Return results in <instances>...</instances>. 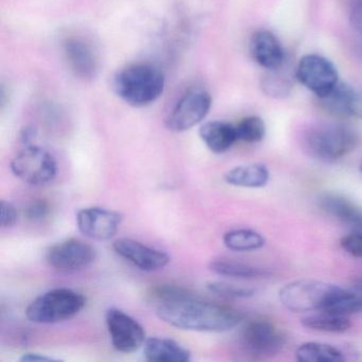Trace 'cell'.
Returning a JSON list of instances; mask_svg holds the SVG:
<instances>
[{"mask_svg":"<svg viewBox=\"0 0 362 362\" xmlns=\"http://www.w3.org/2000/svg\"><path fill=\"white\" fill-rule=\"evenodd\" d=\"M354 291L359 292V293H362V279H358L357 281H355L354 284L353 289Z\"/></svg>","mask_w":362,"mask_h":362,"instance_id":"obj_35","label":"cell"},{"mask_svg":"<svg viewBox=\"0 0 362 362\" xmlns=\"http://www.w3.org/2000/svg\"><path fill=\"white\" fill-rule=\"evenodd\" d=\"M1 214H0V219H1V226L3 228H11L16 226L18 220V211L16 207L8 201H1Z\"/></svg>","mask_w":362,"mask_h":362,"instance_id":"obj_31","label":"cell"},{"mask_svg":"<svg viewBox=\"0 0 362 362\" xmlns=\"http://www.w3.org/2000/svg\"><path fill=\"white\" fill-rule=\"evenodd\" d=\"M349 116L359 118L362 120V90H351V99H349Z\"/></svg>","mask_w":362,"mask_h":362,"instance_id":"obj_32","label":"cell"},{"mask_svg":"<svg viewBox=\"0 0 362 362\" xmlns=\"http://www.w3.org/2000/svg\"><path fill=\"white\" fill-rule=\"evenodd\" d=\"M340 245L349 255L355 258H362V233L353 232L342 237Z\"/></svg>","mask_w":362,"mask_h":362,"instance_id":"obj_29","label":"cell"},{"mask_svg":"<svg viewBox=\"0 0 362 362\" xmlns=\"http://www.w3.org/2000/svg\"><path fill=\"white\" fill-rule=\"evenodd\" d=\"M199 134L206 147L216 154L224 153L238 141L236 128L228 122L220 120L203 124Z\"/></svg>","mask_w":362,"mask_h":362,"instance_id":"obj_18","label":"cell"},{"mask_svg":"<svg viewBox=\"0 0 362 362\" xmlns=\"http://www.w3.org/2000/svg\"><path fill=\"white\" fill-rule=\"evenodd\" d=\"M351 90H353L351 86L339 83L329 96L319 99L320 103L322 107L332 115L347 117L349 116V105Z\"/></svg>","mask_w":362,"mask_h":362,"instance_id":"obj_24","label":"cell"},{"mask_svg":"<svg viewBox=\"0 0 362 362\" xmlns=\"http://www.w3.org/2000/svg\"><path fill=\"white\" fill-rule=\"evenodd\" d=\"M223 243L235 252H251L262 249L266 240L259 233L250 228H237L226 233Z\"/></svg>","mask_w":362,"mask_h":362,"instance_id":"obj_23","label":"cell"},{"mask_svg":"<svg viewBox=\"0 0 362 362\" xmlns=\"http://www.w3.org/2000/svg\"><path fill=\"white\" fill-rule=\"evenodd\" d=\"M22 361H54V358L48 357V356L41 355V354L37 353H28L25 354L22 358Z\"/></svg>","mask_w":362,"mask_h":362,"instance_id":"obj_34","label":"cell"},{"mask_svg":"<svg viewBox=\"0 0 362 362\" xmlns=\"http://www.w3.org/2000/svg\"><path fill=\"white\" fill-rule=\"evenodd\" d=\"M49 213L50 206L45 200L35 201L25 211L27 219L33 222L42 221L49 215Z\"/></svg>","mask_w":362,"mask_h":362,"instance_id":"obj_30","label":"cell"},{"mask_svg":"<svg viewBox=\"0 0 362 362\" xmlns=\"http://www.w3.org/2000/svg\"><path fill=\"white\" fill-rule=\"evenodd\" d=\"M86 298L69 288H56L37 296L26 309L29 321L56 324L73 319L86 307Z\"/></svg>","mask_w":362,"mask_h":362,"instance_id":"obj_5","label":"cell"},{"mask_svg":"<svg viewBox=\"0 0 362 362\" xmlns=\"http://www.w3.org/2000/svg\"><path fill=\"white\" fill-rule=\"evenodd\" d=\"M211 107V95L202 88H192L180 99L165 124L173 132H185L200 124Z\"/></svg>","mask_w":362,"mask_h":362,"instance_id":"obj_8","label":"cell"},{"mask_svg":"<svg viewBox=\"0 0 362 362\" xmlns=\"http://www.w3.org/2000/svg\"><path fill=\"white\" fill-rule=\"evenodd\" d=\"M64 52L71 71L81 79H93L98 73L99 61L93 46L81 37H69Z\"/></svg>","mask_w":362,"mask_h":362,"instance_id":"obj_14","label":"cell"},{"mask_svg":"<svg viewBox=\"0 0 362 362\" xmlns=\"http://www.w3.org/2000/svg\"><path fill=\"white\" fill-rule=\"evenodd\" d=\"M113 249L120 257L145 272L163 270L170 262V256L166 252L149 247L135 239H118L114 243Z\"/></svg>","mask_w":362,"mask_h":362,"instance_id":"obj_13","label":"cell"},{"mask_svg":"<svg viewBox=\"0 0 362 362\" xmlns=\"http://www.w3.org/2000/svg\"><path fill=\"white\" fill-rule=\"evenodd\" d=\"M209 270L221 276L243 279H262L269 275V272L264 269L226 258L211 260L209 262Z\"/></svg>","mask_w":362,"mask_h":362,"instance_id":"obj_20","label":"cell"},{"mask_svg":"<svg viewBox=\"0 0 362 362\" xmlns=\"http://www.w3.org/2000/svg\"><path fill=\"white\" fill-rule=\"evenodd\" d=\"M96 259V250L86 241L69 238L48 249L46 260L54 270L75 272L90 266Z\"/></svg>","mask_w":362,"mask_h":362,"instance_id":"obj_10","label":"cell"},{"mask_svg":"<svg viewBox=\"0 0 362 362\" xmlns=\"http://www.w3.org/2000/svg\"><path fill=\"white\" fill-rule=\"evenodd\" d=\"M105 323L112 345L120 353H134L143 347L147 340L141 324L120 309H107Z\"/></svg>","mask_w":362,"mask_h":362,"instance_id":"obj_9","label":"cell"},{"mask_svg":"<svg viewBox=\"0 0 362 362\" xmlns=\"http://www.w3.org/2000/svg\"><path fill=\"white\" fill-rule=\"evenodd\" d=\"M262 88L269 96L274 97V98H284L290 94L291 84H290L289 80L286 79L283 76L272 74V75L264 78V82H262Z\"/></svg>","mask_w":362,"mask_h":362,"instance_id":"obj_28","label":"cell"},{"mask_svg":"<svg viewBox=\"0 0 362 362\" xmlns=\"http://www.w3.org/2000/svg\"><path fill=\"white\" fill-rule=\"evenodd\" d=\"M296 78L317 99L329 96L339 84L336 66L319 54H307L298 61Z\"/></svg>","mask_w":362,"mask_h":362,"instance_id":"obj_7","label":"cell"},{"mask_svg":"<svg viewBox=\"0 0 362 362\" xmlns=\"http://www.w3.org/2000/svg\"><path fill=\"white\" fill-rule=\"evenodd\" d=\"M116 94L133 107H146L164 92L165 77L151 64H133L116 74L113 80Z\"/></svg>","mask_w":362,"mask_h":362,"instance_id":"obj_3","label":"cell"},{"mask_svg":"<svg viewBox=\"0 0 362 362\" xmlns=\"http://www.w3.org/2000/svg\"><path fill=\"white\" fill-rule=\"evenodd\" d=\"M320 206L353 232L362 233V207L341 194H326L320 199Z\"/></svg>","mask_w":362,"mask_h":362,"instance_id":"obj_16","label":"cell"},{"mask_svg":"<svg viewBox=\"0 0 362 362\" xmlns=\"http://www.w3.org/2000/svg\"><path fill=\"white\" fill-rule=\"evenodd\" d=\"M235 128L238 141L247 144L259 143L266 135V124L258 116L243 118Z\"/></svg>","mask_w":362,"mask_h":362,"instance_id":"obj_25","label":"cell"},{"mask_svg":"<svg viewBox=\"0 0 362 362\" xmlns=\"http://www.w3.org/2000/svg\"><path fill=\"white\" fill-rule=\"evenodd\" d=\"M156 315L173 327L192 332H228L243 320L240 311L203 300L187 289L171 300L158 303Z\"/></svg>","mask_w":362,"mask_h":362,"instance_id":"obj_1","label":"cell"},{"mask_svg":"<svg viewBox=\"0 0 362 362\" xmlns=\"http://www.w3.org/2000/svg\"><path fill=\"white\" fill-rule=\"evenodd\" d=\"M270 171L262 164L243 165L230 169L224 175L228 185L243 188H262L269 183Z\"/></svg>","mask_w":362,"mask_h":362,"instance_id":"obj_19","label":"cell"},{"mask_svg":"<svg viewBox=\"0 0 362 362\" xmlns=\"http://www.w3.org/2000/svg\"><path fill=\"white\" fill-rule=\"evenodd\" d=\"M78 230L94 240H110L115 236L122 222V214L103 207H86L76 216Z\"/></svg>","mask_w":362,"mask_h":362,"instance_id":"obj_12","label":"cell"},{"mask_svg":"<svg viewBox=\"0 0 362 362\" xmlns=\"http://www.w3.org/2000/svg\"><path fill=\"white\" fill-rule=\"evenodd\" d=\"M300 323L309 329L334 334L347 332L351 326V322L346 315H336L327 311H319V313L306 315L302 317Z\"/></svg>","mask_w":362,"mask_h":362,"instance_id":"obj_22","label":"cell"},{"mask_svg":"<svg viewBox=\"0 0 362 362\" xmlns=\"http://www.w3.org/2000/svg\"><path fill=\"white\" fill-rule=\"evenodd\" d=\"M327 313L340 315H349L362 313V293L345 289L344 292L330 305Z\"/></svg>","mask_w":362,"mask_h":362,"instance_id":"obj_26","label":"cell"},{"mask_svg":"<svg viewBox=\"0 0 362 362\" xmlns=\"http://www.w3.org/2000/svg\"><path fill=\"white\" fill-rule=\"evenodd\" d=\"M296 358L300 362H338L345 360L341 349L322 342L303 343L296 349Z\"/></svg>","mask_w":362,"mask_h":362,"instance_id":"obj_21","label":"cell"},{"mask_svg":"<svg viewBox=\"0 0 362 362\" xmlns=\"http://www.w3.org/2000/svg\"><path fill=\"white\" fill-rule=\"evenodd\" d=\"M144 357L151 362H188L192 351L173 339L152 337L143 346Z\"/></svg>","mask_w":362,"mask_h":362,"instance_id":"obj_17","label":"cell"},{"mask_svg":"<svg viewBox=\"0 0 362 362\" xmlns=\"http://www.w3.org/2000/svg\"><path fill=\"white\" fill-rule=\"evenodd\" d=\"M360 173H361V177H362V163H361V164H360Z\"/></svg>","mask_w":362,"mask_h":362,"instance_id":"obj_36","label":"cell"},{"mask_svg":"<svg viewBox=\"0 0 362 362\" xmlns=\"http://www.w3.org/2000/svg\"><path fill=\"white\" fill-rule=\"evenodd\" d=\"M359 141L357 131L349 124L321 122L305 131L303 147L315 160L334 163L353 152Z\"/></svg>","mask_w":362,"mask_h":362,"instance_id":"obj_2","label":"cell"},{"mask_svg":"<svg viewBox=\"0 0 362 362\" xmlns=\"http://www.w3.org/2000/svg\"><path fill=\"white\" fill-rule=\"evenodd\" d=\"M351 27L362 35V1L358 3L355 7L351 9V16H349Z\"/></svg>","mask_w":362,"mask_h":362,"instance_id":"obj_33","label":"cell"},{"mask_svg":"<svg viewBox=\"0 0 362 362\" xmlns=\"http://www.w3.org/2000/svg\"><path fill=\"white\" fill-rule=\"evenodd\" d=\"M11 170L18 179L31 186L50 183L56 177L57 162L47 150L28 145L11 162Z\"/></svg>","mask_w":362,"mask_h":362,"instance_id":"obj_6","label":"cell"},{"mask_svg":"<svg viewBox=\"0 0 362 362\" xmlns=\"http://www.w3.org/2000/svg\"><path fill=\"white\" fill-rule=\"evenodd\" d=\"M344 290L325 281L298 279L283 286L279 298L284 307L293 313L325 311Z\"/></svg>","mask_w":362,"mask_h":362,"instance_id":"obj_4","label":"cell"},{"mask_svg":"<svg viewBox=\"0 0 362 362\" xmlns=\"http://www.w3.org/2000/svg\"><path fill=\"white\" fill-rule=\"evenodd\" d=\"M250 52L258 65L270 71L281 69L285 62V52L281 43L268 30H259L252 35Z\"/></svg>","mask_w":362,"mask_h":362,"instance_id":"obj_15","label":"cell"},{"mask_svg":"<svg viewBox=\"0 0 362 362\" xmlns=\"http://www.w3.org/2000/svg\"><path fill=\"white\" fill-rule=\"evenodd\" d=\"M245 349L256 357H270L283 349L285 338L274 323L266 319L249 322L243 330Z\"/></svg>","mask_w":362,"mask_h":362,"instance_id":"obj_11","label":"cell"},{"mask_svg":"<svg viewBox=\"0 0 362 362\" xmlns=\"http://www.w3.org/2000/svg\"><path fill=\"white\" fill-rule=\"evenodd\" d=\"M207 289L211 293L217 294L222 298H249L255 294V290L243 286L234 285L226 281H209L206 285Z\"/></svg>","mask_w":362,"mask_h":362,"instance_id":"obj_27","label":"cell"}]
</instances>
